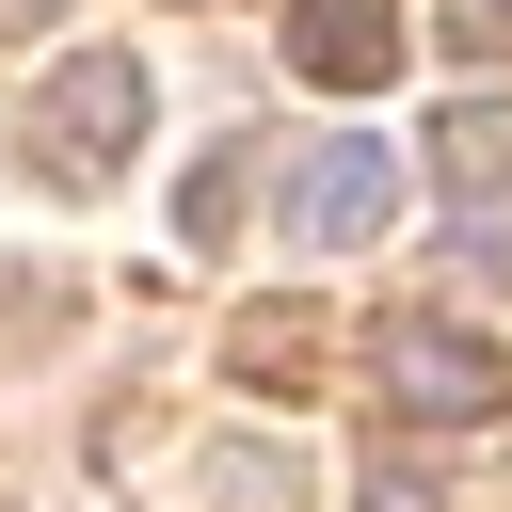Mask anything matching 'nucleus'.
<instances>
[{"label": "nucleus", "mask_w": 512, "mask_h": 512, "mask_svg": "<svg viewBox=\"0 0 512 512\" xmlns=\"http://www.w3.org/2000/svg\"><path fill=\"white\" fill-rule=\"evenodd\" d=\"M144 64L128 48H80V64H48V96H32V176L48 192H112L128 160H144Z\"/></svg>", "instance_id": "1"}, {"label": "nucleus", "mask_w": 512, "mask_h": 512, "mask_svg": "<svg viewBox=\"0 0 512 512\" xmlns=\"http://www.w3.org/2000/svg\"><path fill=\"white\" fill-rule=\"evenodd\" d=\"M368 384H384V416L464 432V416H496V400H512V352H496V336H464V320H432V304H384V320H368Z\"/></svg>", "instance_id": "2"}, {"label": "nucleus", "mask_w": 512, "mask_h": 512, "mask_svg": "<svg viewBox=\"0 0 512 512\" xmlns=\"http://www.w3.org/2000/svg\"><path fill=\"white\" fill-rule=\"evenodd\" d=\"M432 192H448V256L480 288H512V112L496 96H448L432 112Z\"/></svg>", "instance_id": "3"}, {"label": "nucleus", "mask_w": 512, "mask_h": 512, "mask_svg": "<svg viewBox=\"0 0 512 512\" xmlns=\"http://www.w3.org/2000/svg\"><path fill=\"white\" fill-rule=\"evenodd\" d=\"M288 224H304L320 256H368V240L400 224V160H384V128H336V144L288 176Z\"/></svg>", "instance_id": "4"}, {"label": "nucleus", "mask_w": 512, "mask_h": 512, "mask_svg": "<svg viewBox=\"0 0 512 512\" xmlns=\"http://www.w3.org/2000/svg\"><path fill=\"white\" fill-rule=\"evenodd\" d=\"M288 64L320 96H384L416 64V32H400V0H288Z\"/></svg>", "instance_id": "5"}, {"label": "nucleus", "mask_w": 512, "mask_h": 512, "mask_svg": "<svg viewBox=\"0 0 512 512\" xmlns=\"http://www.w3.org/2000/svg\"><path fill=\"white\" fill-rule=\"evenodd\" d=\"M320 352H336V320H320V304H240V336H224V368H240L256 400H304V384H320Z\"/></svg>", "instance_id": "6"}, {"label": "nucleus", "mask_w": 512, "mask_h": 512, "mask_svg": "<svg viewBox=\"0 0 512 512\" xmlns=\"http://www.w3.org/2000/svg\"><path fill=\"white\" fill-rule=\"evenodd\" d=\"M176 224H192V256H208V240H224V224H240V144H224V160H208V176H192V192H176Z\"/></svg>", "instance_id": "7"}, {"label": "nucleus", "mask_w": 512, "mask_h": 512, "mask_svg": "<svg viewBox=\"0 0 512 512\" xmlns=\"http://www.w3.org/2000/svg\"><path fill=\"white\" fill-rule=\"evenodd\" d=\"M368 512H432V496H416V480H400V464H368Z\"/></svg>", "instance_id": "8"}, {"label": "nucleus", "mask_w": 512, "mask_h": 512, "mask_svg": "<svg viewBox=\"0 0 512 512\" xmlns=\"http://www.w3.org/2000/svg\"><path fill=\"white\" fill-rule=\"evenodd\" d=\"M48 16H64V0H0V32H48Z\"/></svg>", "instance_id": "9"}]
</instances>
